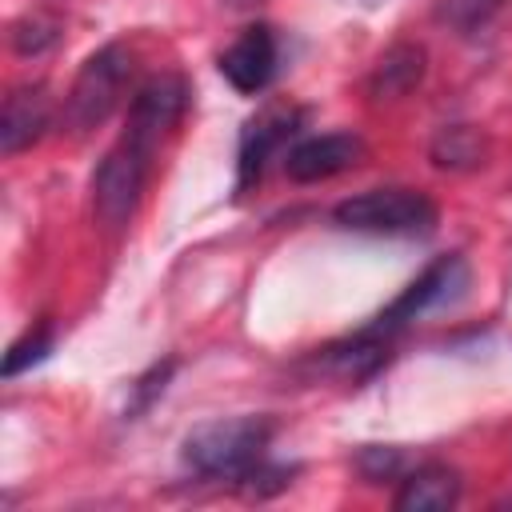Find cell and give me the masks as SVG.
I'll list each match as a JSON object with an SVG mask.
<instances>
[{"instance_id":"1","label":"cell","mask_w":512,"mask_h":512,"mask_svg":"<svg viewBox=\"0 0 512 512\" xmlns=\"http://www.w3.org/2000/svg\"><path fill=\"white\" fill-rule=\"evenodd\" d=\"M276 424L268 416H228L196 424L184 436V464L212 480L240 484L260 460H268Z\"/></svg>"},{"instance_id":"2","label":"cell","mask_w":512,"mask_h":512,"mask_svg":"<svg viewBox=\"0 0 512 512\" xmlns=\"http://www.w3.org/2000/svg\"><path fill=\"white\" fill-rule=\"evenodd\" d=\"M128 76H132V52L124 44L112 40V44L96 48L80 64V72H76V80H72V88L64 96V108H60L64 128L76 132V136L100 128L116 112V104L124 100Z\"/></svg>"},{"instance_id":"3","label":"cell","mask_w":512,"mask_h":512,"mask_svg":"<svg viewBox=\"0 0 512 512\" xmlns=\"http://www.w3.org/2000/svg\"><path fill=\"white\" fill-rule=\"evenodd\" d=\"M336 224L348 232L368 236H432L436 232V204L428 192L416 188H372L356 192L336 204Z\"/></svg>"},{"instance_id":"4","label":"cell","mask_w":512,"mask_h":512,"mask_svg":"<svg viewBox=\"0 0 512 512\" xmlns=\"http://www.w3.org/2000/svg\"><path fill=\"white\" fill-rule=\"evenodd\" d=\"M148 160H152V152H144L128 136H120L104 152V160L96 164V172H92V212L108 232L128 228V220L140 204L144 180H148Z\"/></svg>"},{"instance_id":"5","label":"cell","mask_w":512,"mask_h":512,"mask_svg":"<svg viewBox=\"0 0 512 512\" xmlns=\"http://www.w3.org/2000/svg\"><path fill=\"white\" fill-rule=\"evenodd\" d=\"M464 288H468V264L460 260V256H440V260H432L372 324H368V332H376V336H392V332H400L404 324H412L416 316H424V312H432V308H444V304H452V300H460L464 296Z\"/></svg>"},{"instance_id":"6","label":"cell","mask_w":512,"mask_h":512,"mask_svg":"<svg viewBox=\"0 0 512 512\" xmlns=\"http://www.w3.org/2000/svg\"><path fill=\"white\" fill-rule=\"evenodd\" d=\"M184 104H188V84H184L176 72L152 76V80L140 84L136 96H132L124 136H128L132 144H140L144 152H156L160 136H164L168 128H176V120L184 116Z\"/></svg>"},{"instance_id":"7","label":"cell","mask_w":512,"mask_h":512,"mask_svg":"<svg viewBox=\"0 0 512 512\" xmlns=\"http://www.w3.org/2000/svg\"><path fill=\"white\" fill-rule=\"evenodd\" d=\"M276 64H280V44H276V32L268 24H252L244 28L224 52H220V76L244 92V96H256L272 84L276 76Z\"/></svg>"},{"instance_id":"8","label":"cell","mask_w":512,"mask_h":512,"mask_svg":"<svg viewBox=\"0 0 512 512\" xmlns=\"http://www.w3.org/2000/svg\"><path fill=\"white\" fill-rule=\"evenodd\" d=\"M360 160H364V140L356 132H324V136L296 140L284 156V172L296 184H316L356 168Z\"/></svg>"},{"instance_id":"9","label":"cell","mask_w":512,"mask_h":512,"mask_svg":"<svg viewBox=\"0 0 512 512\" xmlns=\"http://www.w3.org/2000/svg\"><path fill=\"white\" fill-rule=\"evenodd\" d=\"M296 120H300L296 108L272 104V108L256 112V116L244 124V132H240V152H236V196L248 192V188L260 180V172H264V164L272 160V152H280V148L288 144V136L296 132Z\"/></svg>"},{"instance_id":"10","label":"cell","mask_w":512,"mask_h":512,"mask_svg":"<svg viewBox=\"0 0 512 512\" xmlns=\"http://www.w3.org/2000/svg\"><path fill=\"white\" fill-rule=\"evenodd\" d=\"M48 124H52V96L44 84H24V88L8 92L4 112H0V152L16 156V152L32 148Z\"/></svg>"},{"instance_id":"11","label":"cell","mask_w":512,"mask_h":512,"mask_svg":"<svg viewBox=\"0 0 512 512\" xmlns=\"http://www.w3.org/2000/svg\"><path fill=\"white\" fill-rule=\"evenodd\" d=\"M460 500V476L448 464H420L400 480L396 512H444Z\"/></svg>"},{"instance_id":"12","label":"cell","mask_w":512,"mask_h":512,"mask_svg":"<svg viewBox=\"0 0 512 512\" xmlns=\"http://www.w3.org/2000/svg\"><path fill=\"white\" fill-rule=\"evenodd\" d=\"M424 76V52L416 44H396L392 52L380 56L376 76H372V92L376 96H404L408 88H416Z\"/></svg>"},{"instance_id":"13","label":"cell","mask_w":512,"mask_h":512,"mask_svg":"<svg viewBox=\"0 0 512 512\" xmlns=\"http://www.w3.org/2000/svg\"><path fill=\"white\" fill-rule=\"evenodd\" d=\"M432 160L436 168H476L484 164V140L468 124H452L432 140Z\"/></svg>"},{"instance_id":"14","label":"cell","mask_w":512,"mask_h":512,"mask_svg":"<svg viewBox=\"0 0 512 512\" xmlns=\"http://www.w3.org/2000/svg\"><path fill=\"white\" fill-rule=\"evenodd\" d=\"M8 40H12V48L20 56H40V52H48L60 40V24L52 16H44V12H28V16H20L12 24Z\"/></svg>"},{"instance_id":"15","label":"cell","mask_w":512,"mask_h":512,"mask_svg":"<svg viewBox=\"0 0 512 512\" xmlns=\"http://www.w3.org/2000/svg\"><path fill=\"white\" fill-rule=\"evenodd\" d=\"M52 344H56V336H52V324H36V328H28L8 352H4V364H0V372L12 380V376H20L24 368H32V364H40L48 352H52Z\"/></svg>"},{"instance_id":"16","label":"cell","mask_w":512,"mask_h":512,"mask_svg":"<svg viewBox=\"0 0 512 512\" xmlns=\"http://www.w3.org/2000/svg\"><path fill=\"white\" fill-rule=\"evenodd\" d=\"M356 468L376 484V480H392V476H400V468H404V452L400 448H380V444H368L360 456H356Z\"/></svg>"},{"instance_id":"17","label":"cell","mask_w":512,"mask_h":512,"mask_svg":"<svg viewBox=\"0 0 512 512\" xmlns=\"http://www.w3.org/2000/svg\"><path fill=\"white\" fill-rule=\"evenodd\" d=\"M172 372H176V360H164V364H152L136 384H132V404H128V412L136 416V412H144L160 392H164V384L172 380Z\"/></svg>"},{"instance_id":"18","label":"cell","mask_w":512,"mask_h":512,"mask_svg":"<svg viewBox=\"0 0 512 512\" xmlns=\"http://www.w3.org/2000/svg\"><path fill=\"white\" fill-rule=\"evenodd\" d=\"M500 4H504V0H444L440 12H444V20L456 24V28H476V24H484Z\"/></svg>"},{"instance_id":"19","label":"cell","mask_w":512,"mask_h":512,"mask_svg":"<svg viewBox=\"0 0 512 512\" xmlns=\"http://www.w3.org/2000/svg\"><path fill=\"white\" fill-rule=\"evenodd\" d=\"M232 4H236V8H248V4H256V0H232Z\"/></svg>"}]
</instances>
